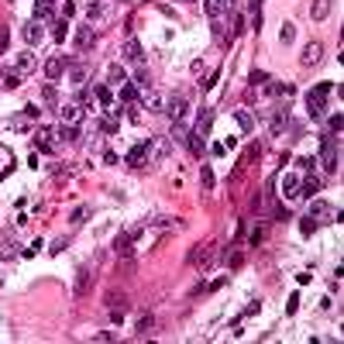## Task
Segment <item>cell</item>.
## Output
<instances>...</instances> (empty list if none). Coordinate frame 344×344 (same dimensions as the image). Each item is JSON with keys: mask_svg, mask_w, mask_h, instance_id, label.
Instances as JSON below:
<instances>
[{"mask_svg": "<svg viewBox=\"0 0 344 344\" xmlns=\"http://www.w3.org/2000/svg\"><path fill=\"white\" fill-rule=\"evenodd\" d=\"M327 93H331V83H320L317 90L307 97V103H310V117L313 121H320L323 114H327Z\"/></svg>", "mask_w": 344, "mask_h": 344, "instance_id": "obj_1", "label": "cell"}, {"mask_svg": "<svg viewBox=\"0 0 344 344\" xmlns=\"http://www.w3.org/2000/svg\"><path fill=\"white\" fill-rule=\"evenodd\" d=\"M93 282H97V265H83L80 272H76V296H86L93 289Z\"/></svg>", "mask_w": 344, "mask_h": 344, "instance_id": "obj_2", "label": "cell"}, {"mask_svg": "<svg viewBox=\"0 0 344 344\" xmlns=\"http://www.w3.org/2000/svg\"><path fill=\"white\" fill-rule=\"evenodd\" d=\"M155 148L151 141H141V145H135V148L127 151V165L131 169H145V162H148V151Z\"/></svg>", "mask_w": 344, "mask_h": 344, "instance_id": "obj_3", "label": "cell"}, {"mask_svg": "<svg viewBox=\"0 0 344 344\" xmlns=\"http://www.w3.org/2000/svg\"><path fill=\"white\" fill-rule=\"evenodd\" d=\"M299 62H303L307 69L320 66V62H323V45H320V42H310V45L303 48V55H299Z\"/></svg>", "mask_w": 344, "mask_h": 344, "instance_id": "obj_4", "label": "cell"}, {"mask_svg": "<svg viewBox=\"0 0 344 344\" xmlns=\"http://www.w3.org/2000/svg\"><path fill=\"white\" fill-rule=\"evenodd\" d=\"M186 110H189V100H186L183 93H176V97H172V100L165 103V114H169L172 121H183V117H186Z\"/></svg>", "mask_w": 344, "mask_h": 344, "instance_id": "obj_5", "label": "cell"}, {"mask_svg": "<svg viewBox=\"0 0 344 344\" xmlns=\"http://www.w3.org/2000/svg\"><path fill=\"white\" fill-rule=\"evenodd\" d=\"M265 121H269V135H282L289 124V110H269Z\"/></svg>", "mask_w": 344, "mask_h": 344, "instance_id": "obj_6", "label": "cell"}, {"mask_svg": "<svg viewBox=\"0 0 344 344\" xmlns=\"http://www.w3.org/2000/svg\"><path fill=\"white\" fill-rule=\"evenodd\" d=\"M34 69H38L34 52H21V55H17V62H14V72H17V76H31Z\"/></svg>", "mask_w": 344, "mask_h": 344, "instance_id": "obj_7", "label": "cell"}, {"mask_svg": "<svg viewBox=\"0 0 344 344\" xmlns=\"http://www.w3.org/2000/svg\"><path fill=\"white\" fill-rule=\"evenodd\" d=\"M93 45H97V31H93V28H86V24H83V28H76V48H80V52H90Z\"/></svg>", "mask_w": 344, "mask_h": 344, "instance_id": "obj_8", "label": "cell"}, {"mask_svg": "<svg viewBox=\"0 0 344 344\" xmlns=\"http://www.w3.org/2000/svg\"><path fill=\"white\" fill-rule=\"evenodd\" d=\"M66 66H69V62H66L62 55H52V59L45 62V76H48V80H59V76L66 72Z\"/></svg>", "mask_w": 344, "mask_h": 344, "instance_id": "obj_9", "label": "cell"}, {"mask_svg": "<svg viewBox=\"0 0 344 344\" xmlns=\"http://www.w3.org/2000/svg\"><path fill=\"white\" fill-rule=\"evenodd\" d=\"M114 252L121 255V258H124V255H131V252H135V234H127V231H124V234H117Z\"/></svg>", "mask_w": 344, "mask_h": 344, "instance_id": "obj_10", "label": "cell"}, {"mask_svg": "<svg viewBox=\"0 0 344 344\" xmlns=\"http://www.w3.org/2000/svg\"><path fill=\"white\" fill-rule=\"evenodd\" d=\"M24 38H28V45H38V42L45 38V31H42V21H28V24H24Z\"/></svg>", "mask_w": 344, "mask_h": 344, "instance_id": "obj_11", "label": "cell"}, {"mask_svg": "<svg viewBox=\"0 0 344 344\" xmlns=\"http://www.w3.org/2000/svg\"><path fill=\"white\" fill-rule=\"evenodd\" d=\"M124 303H127L124 293H114V296H110V303H107V307H110V317H114L117 323L124 320Z\"/></svg>", "mask_w": 344, "mask_h": 344, "instance_id": "obj_12", "label": "cell"}, {"mask_svg": "<svg viewBox=\"0 0 344 344\" xmlns=\"http://www.w3.org/2000/svg\"><path fill=\"white\" fill-rule=\"evenodd\" d=\"M317 189H320V179H317V176H310L307 183L299 186V193H296V196H303V200H313V196H317Z\"/></svg>", "mask_w": 344, "mask_h": 344, "instance_id": "obj_13", "label": "cell"}, {"mask_svg": "<svg viewBox=\"0 0 344 344\" xmlns=\"http://www.w3.org/2000/svg\"><path fill=\"white\" fill-rule=\"evenodd\" d=\"M282 193H286L289 200H296V193H299V179L293 176V172H286V176H282Z\"/></svg>", "mask_w": 344, "mask_h": 344, "instance_id": "obj_14", "label": "cell"}, {"mask_svg": "<svg viewBox=\"0 0 344 344\" xmlns=\"http://www.w3.org/2000/svg\"><path fill=\"white\" fill-rule=\"evenodd\" d=\"M59 114H62V121H66V124H72V121H80V117H83V107H80V103H66Z\"/></svg>", "mask_w": 344, "mask_h": 344, "instance_id": "obj_15", "label": "cell"}, {"mask_svg": "<svg viewBox=\"0 0 344 344\" xmlns=\"http://www.w3.org/2000/svg\"><path fill=\"white\" fill-rule=\"evenodd\" d=\"M52 7H55V0H34V21L52 17Z\"/></svg>", "mask_w": 344, "mask_h": 344, "instance_id": "obj_16", "label": "cell"}, {"mask_svg": "<svg viewBox=\"0 0 344 344\" xmlns=\"http://www.w3.org/2000/svg\"><path fill=\"white\" fill-rule=\"evenodd\" d=\"M313 21H323V17H327V14H331V0H313Z\"/></svg>", "mask_w": 344, "mask_h": 344, "instance_id": "obj_17", "label": "cell"}, {"mask_svg": "<svg viewBox=\"0 0 344 344\" xmlns=\"http://www.w3.org/2000/svg\"><path fill=\"white\" fill-rule=\"evenodd\" d=\"M124 59H127V62H141V45H138L135 38L124 42Z\"/></svg>", "mask_w": 344, "mask_h": 344, "instance_id": "obj_18", "label": "cell"}, {"mask_svg": "<svg viewBox=\"0 0 344 344\" xmlns=\"http://www.w3.org/2000/svg\"><path fill=\"white\" fill-rule=\"evenodd\" d=\"M151 327H155V317H151V313H145V317L135 323V334H141V337H145V334H151Z\"/></svg>", "mask_w": 344, "mask_h": 344, "instance_id": "obj_19", "label": "cell"}, {"mask_svg": "<svg viewBox=\"0 0 344 344\" xmlns=\"http://www.w3.org/2000/svg\"><path fill=\"white\" fill-rule=\"evenodd\" d=\"M258 155H262V145H258V141H252V145L244 148V155H241V165H248V162H255Z\"/></svg>", "mask_w": 344, "mask_h": 344, "instance_id": "obj_20", "label": "cell"}, {"mask_svg": "<svg viewBox=\"0 0 344 344\" xmlns=\"http://www.w3.org/2000/svg\"><path fill=\"white\" fill-rule=\"evenodd\" d=\"M59 138H62V141H80V127L62 124V127H59Z\"/></svg>", "mask_w": 344, "mask_h": 344, "instance_id": "obj_21", "label": "cell"}, {"mask_svg": "<svg viewBox=\"0 0 344 344\" xmlns=\"http://www.w3.org/2000/svg\"><path fill=\"white\" fill-rule=\"evenodd\" d=\"M210 124H214V110H203V114H200V121H196V131H200V135H206V131H210Z\"/></svg>", "mask_w": 344, "mask_h": 344, "instance_id": "obj_22", "label": "cell"}, {"mask_svg": "<svg viewBox=\"0 0 344 344\" xmlns=\"http://www.w3.org/2000/svg\"><path fill=\"white\" fill-rule=\"evenodd\" d=\"M234 121H238L241 131H252V127H255V117L248 114V110H238V117H234Z\"/></svg>", "mask_w": 344, "mask_h": 344, "instance_id": "obj_23", "label": "cell"}, {"mask_svg": "<svg viewBox=\"0 0 344 344\" xmlns=\"http://www.w3.org/2000/svg\"><path fill=\"white\" fill-rule=\"evenodd\" d=\"M224 4H227V0H206V14H210V17L217 21L220 14H224Z\"/></svg>", "mask_w": 344, "mask_h": 344, "instance_id": "obj_24", "label": "cell"}, {"mask_svg": "<svg viewBox=\"0 0 344 344\" xmlns=\"http://www.w3.org/2000/svg\"><path fill=\"white\" fill-rule=\"evenodd\" d=\"M186 138H189V151H193V155H203V151H206L203 135H186Z\"/></svg>", "mask_w": 344, "mask_h": 344, "instance_id": "obj_25", "label": "cell"}, {"mask_svg": "<svg viewBox=\"0 0 344 344\" xmlns=\"http://www.w3.org/2000/svg\"><path fill=\"white\" fill-rule=\"evenodd\" d=\"M21 80H24V76H17V72L11 69V72H4V80H0V83H4L7 90H17V86H21Z\"/></svg>", "mask_w": 344, "mask_h": 344, "instance_id": "obj_26", "label": "cell"}, {"mask_svg": "<svg viewBox=\"0 0 344 344\" xmlns=\"http://www.w3.org/2000/svg\"><path fill=\"white\" fill-rule=\"evenodd\" d=\"M117 124H121V121H117V114H107V117L100 121V131H107V135H114V131H117Z\"/></svg>", "mask_w": 344, "mask_h": 344, "instance_id": "obj_27", "label": "cell"}, {"mask_svg": "<svg viewBox=\"0 0 344 344\" xmlns=\"http://www.w3.org/2000/svg\"><path fill=\"white\" fill-rule=\"evenodd\" d=\"M90 214H93L90 206H76V210H72V214H69V220H72V224H83V220L90 217Z\"/></svg>", "mask_w": 344, "mask_h": 344, "instance_id": "obj_28", "label": "cell"}, {"mask_svg": "<svg viewBox=\"0 0 344 344\" xmlns=\"http://www.w3.org/2000/svg\"><path fill=\"white\" fill-rule=\"evenodd\" d=\"M66 34H69V21H55L52 24V38H55V42H62Z\"/></svg>", "mask_w": 344, "mask_h": 344, "instance_id": "obj_29", "label": "cell"}, {"mask_svg": "<svg viewBox=\"0 0 344 344\" xmlns=\"http://www.w3.org/2000/svg\"><path fill=\"white\" fill-rule=\"evenodd\" d=\"M200 183H203V189H214V169H210V165L200 169Z\"/></svg>", "mask_w": 344, "mask_h": 344, "instance_id": "obj_30", "label": "cell"}, {"mask_svg": "<svg viewBox=\"0 0 344 344\" xmlns=\"http://www.w3.org/2000/svg\"><path fill=\"white\" fill-rule=\"evenodd\" d=\"M135 100H138V90H135V86H121V103H127V107H131Z\"/></svg>", "mask_w": 344, "mask_h": 344, "instance_id": "obj_31", "label": "cell"}, {"mask_svg": "<svg viewBox=\"0 0 344 344\" xmlns=\"http://www.w3.org/2000/svg\"><path fill=\"white\" fill-rule=\"evenodd\" d=\"M310 217H334V210L327 203H313V210H310Z\"/></svg>", "mask_w": 344, "mask_h": 344, "instance_id": "obj_32", "label": "cell"}, {"mask_svg": "<svg viewBox=\"0 0 344 344\" xmlns=\"http://www.w3.org/2000/svg\"><path fill=\"white\" fill-rule=\"evenodd\" d=\"M7 45H11V28H7V24H0V55L7 52Z\"/></svg>", "mask_w": 344, "mask_h": 344, "instance_id": "obj_33", "label": "cell"}, {"mask_svg": "<svg viewBox=\"0 0 344 344\" xmlns=\"http://www.w3.org/2000/svg\"><path fill=\"white\" fill-rule=\"evenodd\" d=\"M97 100H100L103 107H110V103H114V93L107 90V86H97Z\"/></svg>", "mask_w": 344, "mask_h": 344, "instance_id": "obj_34", "label": "cell"}, {"mask_svg": "<svg viewBox=\"0 0 344 344\" xmlns=\"http://www.w3.org/2000/svg\"><path fill=\"white\" fill-rule=\"evenodd\" d=\"M279 38H282V45H289V42L296 38V24H282V34H279Z\"/></svg>", "mask_w": 344, "mask_h": 344, "instance_id": "obj_35", "label": "cell"}, {"mask_svg": "<svg viewBox=\"0 0 344 344\" xmlns=\"http://www.w3.org/2000/svg\"><path fill=\"white\" fill-rule=\"evenodd\" d=\"M69 80H72L76 86H80V83L86 80V69H83V66H72V69H69Z\"/></svg>", "mask_w": 344, "mask_h": 344, "instance_id": "obj_36", "label": "cell"}, {"mask_svg": "<svg viewBox=\"0 0 344 344\" xmlns=\"http://www.w3.org/2000/svg\"><path fill=\"white\" fill-rule=\"evenodd\" d=\"M107 80H110V83H124V69L110 66V69H107Z\"/></svg>", "mask_w": 344, "mask_h": 344, "instance_id": "obj_37", "label": "cell"}, {"mask_svg": "<svg viewBox=\"0 0 344 344\" xmlns=\"http://www.w3.org/2000/svg\"><path fill=\"white\" fill-rule=\"evenodd\" d=\"M289 135H293V138H303V131H307V124H303V121H289Z\"/></svg>", "mask_w": 344, "mask_h": 344, "instance_id": "obj_38", "label": "cell"}, {"mask_svg": "<svg viewBox=\"0 0 344 344\" xmlns=\"http://www.w3.org/2000/svg\"><path fill=\"white\" fill-rule=\"evenodd\" d=\"M117 275H135V262H127V255L121 258V265H117Z\"/></svg>", "mask_w": 344, "mask_h": 344, "instance_id": "obj_39", "label": "cell"}, {"mask_svg": "<svg viewBox=\"0 0 344 344\" xmlns=\"http://www.w3.org/2000/svg\"><path fill=\"white\" fill-rule=\"evenodd\" d=\"M34 145H38V148H42V151H52V141H48V131H42V135H38V141H34Z\"/></svg>", "mask_w": 344, "mask_h": 344, "instance_id": "obj_40", "label": "cell"}, {"mask_svg": "<svg viewBox=\"0 0 344 344\" xmlns=\"http://www.w3.org/2000/svg\"><path fill=\"white\" fill-rule=\"evenodd\" d=\"M299 227H303V234H313V231H317V217H303Z\"/></svg>", "mask_w": 344, "mask_h": 344, "instance_id": "obj_41", "label": "cell"}, {"mask_svg": "<svg viewBox=\"0 0 344 344\" xmlns=\"http://www.w3.org/2000/svg\"><path fill=\"white\" fill-rule=\"evenodd\" d=\"M86 14H90V21H97V17L103 14V4H90V7H86Z\"/></svg>", "mask_w": 344, "mask_h": 344, "instance_id": "obj_42", "label": "cell"}, {"mask_svg": "<svg viewBox=\"0 0 344 344\" xmlns=\"http://www.w3.org/2000/svg\"><path fill=\"white\" fill-rule=\"evenodd\" d=\"M327 127H331V135H337V131H341V114H331V121H327Z\"/></svg>", "mask_w": 344, "mask_h": 344, "instance_id": "obj_43", "label": "cell"}, {"mask_svg": "<svg viewBox=\"0 0 344 344\" xmlns=\"http://www.w3.org/2000/svg\"><path fill=\"white\" fill-rule=\"evenodd\" d=\"M296 165H299V169H303V172H313V165H317V162H313V159H299Z\"/></svg>", "mask_w": 344, "mask_h": 344, "instance_id": "obj_44", "label": "cell"}, {"mask_svg": "<svg viewBox=\"0 0 344 344\" xmlns=\"http://www.w3.org/2000/svg\"><path fill=\"white\" fill-rule=\"evenodd\" d=\"M42 97H45L48 103H55V86H45V90H42Z\"/></svg>", "mask_w": 344, "mask_h": 344, "instance_id": "obj_45", "label": "cell"}]
</instances>
